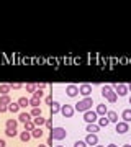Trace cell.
<instances>
[{
    "label": "cell",
    "mask_w": 131,
    "mask_h": 147,
    "mask_svg": "<svg viewBox=\"0 0 131 147\" xmlns=\"http://www.w3.org/2000/svg\"><path fill=\"white\" fill-rule=\"evenodd\" d=\"M66 136H67V131H66L64 127H52L51 134H49V137H51V139H58V141L66 139Z\"/></svg>",
    "instance_id": "3957f363"
},
{
    "label": "cell",
    "mask_w": 131,
    "mask_h": 147,
    "mask_svg": "<svg viewBox=\"0 0 131 147\" xmlns=\"http://www.w3.org/2000/svg\"><path fill=\"white\" fill-rule=\"evenodd\" d=\"M115 93L118 95V96H123V95L128 93V87L123 85V84H116L115 85Z\"/></svg>",
    "instance_id": "52a82bcc"
},
{
    "label": "cell",
    "mask_w": 131,
    "mask_h": 147,
    "mask_svg": "<svg viewBox=\"0 0 131 147\" xmlns=\"http://www.w3.org/2000/svg\"><path fill=\"white\" fill-rule=\"evenodd\" d=\"M33 95H36V96H39V98H41V96H43V90H39V88H38V90H36V92H35Z\"/></svg>",
    "instance_id": "836d02e7"
},
{
    "label": "cell",
    "mask_w": 131,
    "mask_h": 147,
    "mask_svg": "<svg viewBox=\"0 0 131 147\" xmlns=\"http://www.w3.org/2000/svg\"><path fill=\"white\" fill-rule=\"evenodd\" d=\"M107 118H108V121H110V123H118V115H116L115 111H108Z\"/></svg>",
    "instance_id": "2e32d148"
},
{
    "label": "cell",
    "mask_w": 131,
    "mask_h": 147,
    "mask_svg": "<svg viewBox=\"0 0 131 147\" xmlns=\"http://www.w3.org/2000/svg\"><path fill=\"white\" fill-rule=\"evenodd\" d=\"M66 93H67V96H75V95H79V87H75V85H67V88H66Z\"/></svg>",
    "instance_id": "9c48e42d"
},
{
    "label": "cell",
    "mask_w": 131,
    "mask_h": 147,
    "mask_svg": "<svg viewBox=\"0 0 131 147\" xmlns=\"http://www.w3.org/2000/svg\"><path fill=\"white\" fill-rule=\"evenodd\" d=\"M116 132L118 134H125V132H128V129H130V126H128V123L126 121H120V123H116Z\"/></svg>",
    "instance_id": "8992f818"
},
{
    "label": "cell",
    "mask_w": 131,
    "mask_h": 147,
    "mask_svg": "<svg viewBox=\"0 0 131 147\" xmlns=\"http://www.w3.org/2000/svg\"><path fill=\"white\" fill-rule=\"evenodd\" d=\"M18 121L28 123V121H31V115H30V113H20V116H18Z\"/></svg>",
    "instance_id": "e0dca14e"
},
{
    "label": "cell",
    "mask_w": 131,
    "mask_h": 147,
    "mask_svg": "<svg viewBox=\"0 0 131 147\" xmlns=\"http://www.w3.org/2000/svg\"><path fill=\"white\" fill-rule=\"evenodd\" d=\"M97 147H105V146H98V144H97Z\"/></svg>",
    "instance_id": "b9f144b4"
},
{
    "label": "cell",
    "mask_w": 131,
    "mask_h": 147,
    "mask_svg": "<svg viewBox=\"0 0 131 147\" xmlns=\"http://www.w3.org/2000/svg\"><path fill=\"white\" fill-rule=\"evenodd\" d=\"M49 106H51V116H52V115H56V113H59V111H61V105H59L58 101H52V103H51Z\"/></svg>",
    "instance_id": "5bb4252c"
},
{
    "label": "cell",
    "mask_w": 131,
    "mask_h": 147,
    "mask_svg": "<svg viewBox=\"0 0 131 147\" xmlns=\"http://www.w3.org/2000/svg\"><path fill=\"white\" fill-rule=\"evenodd\" d=\"M38 90V85L36 84H28L26 85V92H30V93H35Z\"/></svg>",
    "instance_id": "4316f807"
},
{
    "label": "cell",
    "mask_w": 131,
    "mask_h": 147,
    "mask_svg": "<svg viewBox=\"0 0 131 147\" xmlns=\"http://www.w3.org/2000/svg\"><path fill=\"white\" fill-rule=\"evenodd\" d=\"M0 103H2V105H10L12 103V100H10V96H8V95H2V96H0Z\"/></svg>",
    "instance_id": "44dd1931"
},
{
    "label": "cell",
    "mask_w": 131,
    "mask_h": 147,
    "mask_svg": "<svg viewBox=\"0 0 131 147\" xmlns=\"http://www.w3.org/2000/svg\"><path fill=\"white\" fill-rule=\"evenodd\" d=\"M38 147H48V146H38Z\"/></svg>",
    "instance_id": "7bdbcfd3"
},
{
    "label": "cell",
    "mask_w": 131,
    "mask_h": 147,
    "mask_svg": "<svg viewBox=\"0 0 131 147\" xmlns=\"http://www.w3.org/2000/svg\"><path fill=\"white\" fill-rule=\"evenodd\" d=\"M97 115H102V116H107L108 115V108L102 103V105H98L97 106Z\"/></svg>",
    "instance_id": "4fadbf2b"
},
{
    "label": "cell",
    "mask_w": 131,
    "mask_h": 147,
    "mask_svg": "<svg viewBox=\"0 0 131 147\" xmlns=\"http://www.w3.org/2000/svg\"><path fill=\"white\" fill-rule=\"evenodd\" d=\"M85 129H87L89 134H97V132L100 131V126H98V124H95V123H92V124H87Z\"/></svg>",
    "instance_id": "8fae6325"
},
{
    "label": "cell",
    "mask_w": 131,
    "mask_h": 147,
    "mask_svg": "<svg viewBox=\"0 0 131 147\" xmlns=\"http://www.w3.org/2000/svg\"><path fill=\"white\" fill-rule=\"evenodd\" d=\"M85 142H87L89 146H97V144H98V137H97V134H87Z\"/></svg>",
    "instance_id": "30bf717a"
},
{
    "label": "cell",
    "mask_w": 131,
    "mask_h": 147,
    "mask_svg": "<svg viewBox=\"0 0 131 147\" xmlns=\"http://www.w3.org/2000/svg\"><path fill=\"white\" fill-rule=\"evenodd\" d=\"M56 147H62V146H56Z\"/></svg>",
    "instance_id": "f6af8a7d"
},
{
    "label": "cell",
    "mask_w": 131,
    "mask_h": 147,
    "mask_svg": "<svg viewBox=\"0 0 131 147\" xmlns=\"http://www.w3.org/2000/svg\"><path fill=\"white\" fill-rule=\"evenodd\" d=\"M123 147H131V146H130V144H126V146H123Z\"/></svg>",
    "instance_id": "60d3db41"
},
{
    "label": "cell",
    "mask_w": 131,
    "mask_h": 147,
    "mask_svg": "<svg viewBox=\"0 0 131 147\" xmlns=\"http://www.w3.org/2000/svg\"><path fill=\"white\" fill-rule=\"evenodd\" d=\"M18 110H20V105L18 103H10L8 105V111L10 113H18Z\"/></svg>",
    "instance_id": "603a6c76"
},
{
    "label": "cell",
    "mask_w": 131,
    "mask_h": 147,
    "mask_svg": "<svg viewBox=\"0 0 131 147\" xmlns=\"http://www.w3.org/2000/svg\"><path fill=\"white\" fill-rule=\"evenodd\" d=\"M35 127H36V126H35V123H33V121H28V123H25V131H30V132H31Z\"/></svg>",
    "instance_id": "83f0119b"
},
{
    "label": "cell",
    "mask_w": 131,
    "mask_h": 147,
    "mask_svg": "<svg viewBox=\"0 0 131 147\" xmlns=\"http://www.w3.org/2000/svg\"><path fill=\"white\" fill-rule=\"evenodd\" d=\"M10 87H12V90H20L23 85L21 84H10Z\"/></svg>",
    "instance_id": "1f68e13d"
},
{
    "label": "cell",
    "mask_w": 131,
    "mask_h": 147,
    "mask_svg": "<svg viewBox=\"0 0 131 147\" xmlns=\"http://www.w3.org/2000/svg\"><path fill=\"white\" fill-rule=\"evenodd\" d=\"M5 111H8V106H7V105H2V103H0V113H5Z\"/></svg>",
    "instance_id": "d6a6232c"
},
{
    "label": "cell",
    "mask_w": 131,
    "mask_h": 147,
    "mask_svg": "<svg viewBox=\"0 0 131 147\" xmlns=\"http://www.w3.org/2000/svg\"><path fill=\"white\" fill-rule=\"evenodd\" d=\"M102 96H105L110 103H115V101L118 100V95L113 92V88H111L110 85H105L103 88H102Z\"/></svg>",
    "instance_id": "7a4b0ae2"
},
{
    "label": "cell",
    "mask_w": 131,
    "mask_h": 147,
    "mask_svg": "<svg viewBox=\"0 0 131 147\" xmlns=\"http://www.w3.org/2000/svg\"><path fill=\"white\" fill-rule=\"evenodd\" d=\"M121 116H123V121H131V110H125L123 113H121Z\"/></svg>",
    "instance_id": "d4e9b609"
},
{
    "label": "cell",
    "mask_w": 131,
    "mask_h": 147,
    "mask_svg": "<svg viewBox=\"0 0 131 147\" xmlns=\"http://www.w3.org/2000/svg\"><path fill=\"white\" fill-rule=\"evenodd\" d=\"M74 111H75V108H74V106H71V105L61 106V113H62L64 118H72V116H74Z\"/></svg>",
    "instance_id": "277c9868"
},
{
    "label": "cell",
    "mask_w": 131,
    "mask_h": 147,
    "mask_svg": "<svg viewBox=\"0 0 131 147\" xmlns=\"http://www.w3.org/2000/svg\"><path fill=\"white\" fill-rule=\"evenodd\" d=\"M31 136H33V137H36V139L43 137V131H41V127H35V129L31 131Z\"/></svg>",
    "instance_id": "ffe728a7"
},
{
    "label": "cell",
    "mask_w": 131,
    "mask_h": 147,
    "mask_svg": "<svg viewBox=\"0 0 131 147\" xmlns=\"http://www.w3.org/2000/svg\"><path fill=\"white\" fill-rule=\"evenodd\" d=\"M46 126L49 127V129H52V119H46Z\"/></svg>",
    "instance_id": "e575fe53"
},
{
    "label": "cell",
    "mask_w": 131,
    "mask_h": 147,
    "mask_svg": "<svg viewBox=\"0 0 131 147\" xmlns=\"http://www.w3.org/2000/svg\"><path fill=\"white\" fill-rule=\"evenodd\" d=\"M92 105H94V100L90 98V96H85L84 100H80V101H77L75 103V110L77 111H82V113H85V111H89L90 108H92Z\"/></svg>",
    "instance_id": "6da1fadb"
},
{
    "label": "cell",
    "mask_w": 131,
    "mask_h": 147,
    "mask_svg": "<svg viewBox=\"0 0 131 147\" xmlns=\"http://www.w3.org/2000/svg\"><path fill=\"white\" fill-rule=\"evenodd\" d=\"M36 85H38V88H39V90L46 88V84H36Z\"/></svg>",
    "instance_id": "d590c367"
},
{
    "label": "cell",
    "mask_w": 131,
    "mask_h": 147,
    "mask_svg": "<svg viewBox=\"0 0 131 147\" xmlns=\"http://www.w3.org/2000/svg\"><path fill=\"white\" fill-rule=\"evenodd\" d=\"M108 124H110V121H108V118H107V116H102V118L98 119V126L100 127H107Z\"/></svg>",
    "instance_id": "ac0fdd59"
},
{
    "label": "cell",
    "mask_w": 131,
    "mask_h": 147,
    "mask_svg": "<svg viewBox=\"0 0 131 147\" xmlns=\"http://www.w3.org/2000/svg\"><path fill=\"white\" fill-rule=\"evenodd\" d=\"M0 147H5V141L3 139H0Z\"/></svg>",
    "instance_id": "74e56055"
},
{
    "label": "cell",
    "mask_w": 131,
    "mask_h": 147,
    "mask_svg": "<svg viewBox=\"0 0 131 147\" xmlns=\"http://www.w3.org/2000/svg\"><path fill=\"white\" fill-rule=\"evenodd\" d=\"M35 126H43V124H46V119L43 118V116H38V118H35Z\"/></svg>",
    "instance_id": "7402d4cb"
},
{
    "label": "cell",
    "mask_w": 131,
    "mask_h": 147,
    "mask_svg": "<svg viewBox=\"0 0 131 147\" xmlns=\"http://www.w3.org/2000/svg\"><path fill=\"white\" fill-rule=\"evenodd\" d=\"M18 126V121L15 119H7V127H10V129H16Z\"/></svg>",
    "instance_id": "cb8c5ba5"
},
{
    "label": "cell",
    "mask_w": 131,
    "mask_h": 147,
    "mask_svg": "<svg viewBox=\"0 0 131 147\" xmlns=\"http://www.w3.org/2000/svg\"><path fill=\"white\" fill-rule=\"evenodd\" d=\"M31 116H35V118L41 116V108H39V106H38V108H33V110H31Z\"/></svg>",
    "instance_id": "f546056e"
},
{
    "label": "cell",
    "mask_w": 131,
    "mask_h": 147,
    "mask_svg": "<svg viewBox=\"0 0 131 147\" xmlns=\"http://www.w3.org/2000/svg\"><path fill=\"white\" fill-rule=\"evenodd\" d=\"M10 90H12L10 85H5V84H3V85H0V93H2V95H7L8 92H10Z\"/></svg>",
    "instance_id": "484cf974"
},
{
    "label": "cell",
    "mask_w": 131,
    "mask_h": 147,
    "mask_svg": "<svg viewBox=\"0 0 131 147\" xmlns=\"http://www.w3.org/2000/svg\"><path fill=\"white\" fill-rule=\"evenodd\" d=\"M79 93H80V95H84V96H89V95L92 93V87H90L89 84L80 85V87H79Z\"/></svg>",
    "instance_id": "ba28073f"
},
{
    "label": "cell",
    "mask_w": 131,
    "mask_h": 147,
    "mask_svg": "<svg viewBox=\"0 0 131 147\" xmlns=\"http://www.w3.org/2000/svg\"><path fill=\"white\" fill-rule=\"evenodd\" d=\"M108 147H118V146H115V144H110V146H108Z\"/></svg>",
    "instance_id": "f35d334b"
},
{
    "label": "cell",
    "mask_w": 131,
    "mask_h": 147,
    "mask_svg": "<svg viewBox=\"0 0 131 147\" xmlns=\"http://www.w3.org/2000/svg\"><path fill=\"white\" fill-rule=\"evenodd\" d=\"M84 121H87V124H92L94 121H97V111H85L84 113Z\"/></svg>",
    "instance_id": "5b68a950"
},
{
    "label": "cell",
    "mask_w": 131,
    "mask_h": 147,
    "mask_svg": "<svg viewBox=\"0 0 131 147\" xmlns=\"http://www.w3.org/2000/svg\"><path fill=\"white\" fill-rule=\"evenodd\" d=\"M5 134H7L8 137H15L18 132H16V129H10V127H7V129H5Z\"/></svg>",
    "instance_id": "f1b7e54d"
},
{
    "label": "cell",
    "mask_w": 131,
    "mask_h": 147,
    "mask_svg": "<svg viewBox=\"0 0 131 147\" xmlns=\"http://www.w3.org/2000/svg\"><path fill=\"white\" fill-rule=\"evenodd\" d=\"M46 103H48V105H51V103H52V96H48V98H46Z\"/></svg>",
    "instance_id": "8d00e7d4"
},
{
    "label": "cell",
    "mask_w": 131,
    "mask_h": 147,
    "mask_svg": "<svg viewBox=\"0 0 131 147\" xmlns=\"http://www.w3.org/2000/svg\"><path fill=\"white\" fill-rule=\"evenodd\" d=\"M31 137H33V136H31V132H30V131H23V132L20 134V139H21L23 142H28Z\"/></svg>",
    "instance_id": "9a60e30c"
},
{
    "label": "cell",
    "mask_w": 131,
    "mask_h": 147,
    "mask_svg": "<svg viewBox=\"0 0 131 147\" xmlns=\"http://www.w3.org/2000/svg\"><path fill=\"white\" fill-rule=\"evenodd\" d=\"M39 103H41V98H39V96H36V95H33L31 98H30V105H31L33 108H38V106H39Z\"/></svg>",
    "instance_id": "7c38bea8"
},
{
    "label": "cell",
    "mask_w": 131,
    "mask_h": 147,
    "mask_svg": "<svg viewBox=\"0 0 131 147\" xmlns=\"http://www.w3.org/2000/svg\"><path fill=\"white\" fill-rule=\"evenodd\" d=\"M18 105H20V108H26V106L30 105V100L26 96H21L20 100H18Z\"/></svg>",
    "instance_id": "d6986e66"
},
{
    "label": "cell",
    "mask_w": 131,
    "mask_h": 147,
    "mask_svg": "<svg viewBox=\"0 0 131 147\" xmlns=\"http://www.w3.org/2000/svg\"><path fill=\"white\" fill-rule=\"evenodd\" d=\"M74 147H87V142L85 141H77L74 144Z\"/></svg>",
    "instance_id": "4dcf8cb0"
},
{
    "label": "cell",
    "mask_w": 131,
    "mask_h": 147,
    "mask_svg": "<svg viewBox=\"0 0 131 147\" xmlns=\"http://www.w3.org/2000/svg\"><path fill=\"white\" fill-rule=\"evenodd\" d=\"M130 105H131V96H130Z\"/></svg>",
    "instance_id": "ee69618b"
},
{
    "label": "cell",
    "mask_w": 131,
    "mask_h": 147,
    "mask_svg": "<svg viewBox=\"0 0 131 147\" xmlns=\"http://www.w3.org/2000/svg\"><path fill=\"white\" fill-rule=\"evenodd\" d=\"M128 90H130V92H131V84H130V85H128Z\"/></svg>",
    "instance_id": "ab89813d"
}]
</instances>
